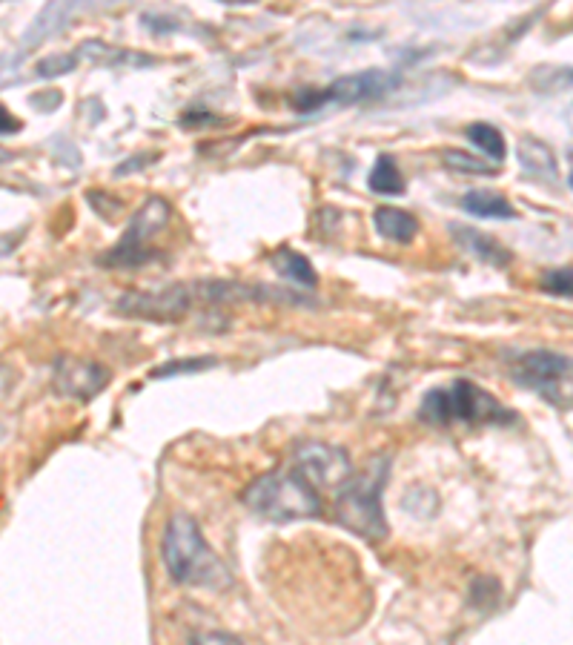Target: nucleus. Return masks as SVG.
I'll list each match as a JSON object with an SVG mask.
<instances>
[{
  "label": "nucleus",
  "mask_w": 573,
  "mask_h": 645,
  "mask_svg": "<svg viewBox=\"0 0 573 645\" xmlns=\"http://www.w3.org/2000/svg\"><path fill=\"white\" fill-rule=\"evenodd\" d=\"M161 557L178 585L210 588V591H224L233 585L230 568L218 559V554H213V548L207 545L198 522L190 514H175L167 522V531L161 539Z\"/></svg>",
  "instance_id": "nucleus-1"
},
{
  "label": "nucleus",
  "mask_w": 573,
  "mask_h": 645,
  "mask_svg": "<svg viewBox=\"0 0 573 645\" xmlns=\"http://www.w3.org/2000/svg\"><path fill=\"white\" fill-rule=\"evenodd\" d=\"M390 476V456H373L336 491V519L350 534L376 542L387 537L382 494Z\"/></svg>",
  "instance_id": "nucleus-2"
},
{
  "label": "nucleus",
  "mask_w": 573,
  "mask_h": 645,
  "mask_svg": "<svg viewBox=\"0 0 573 645\" xmlns=\"http://www.w3.org/2000/svg\"><path fill=\"white\" fill-rule=\"evenodd\" d=\"M241 502L253 514L264 516L270 522H293V519H310L321 514L319 491L307 479H301L293 468H278L253 479L244 488Z\"/></svg>",
  "instance_id": "nucleus-3"
},
{
  "label": "nucleus",
  "mask_w": 573,
  "mask_h": 645,
  "mask_svg": "<svg viewBox=\"0 0 573 645\" xmlns=\"http://www.w3.org/2000/svg\"><path fill=\"white\" fill-rule=\"evenodd\" d=\"M419 413L430 425H453V422L482 425V422H510L513 419V413L502 408L488 390H482L476 382H467V379H456L445 387L427 390Z\"/></svg>",
  "instance_id": "nucleus-4"
},
{
  "label": "nucleus",
  "mask_w": 573,
  "mask_h": 645,
  "mask_svg": "<svg viewBox=\"0 0 573 645\" xmlns=\"http://www.w3.org/2000/svg\"><path fill=\"white\" fill-rule=\"evenodd\" d=\"M170 215L172 207L167 198L149 195L147 201L132 215L127 233L118 238L107 253H101L98 264L109 267V270H135V267L149 264L152 258L158 256V250H152L149 244H152V238L170 224Z\"/></svg>",
  "instance_id": "nucleus-5"
},
{
  "label": "nucleus",
  "mask_w": 573,
  "mask_h": 645,
  "mask_svg": "<svg viewBox=\"0 0 573 645\" xmlns=\"http://www.w3.org/2000/svg\"><path fill=\"white\" fill-rule=\"evenodd\" d=\"M399 84V78L393 72H384V69H364L359 75H347L339 78L330 86H321V89H304L296 92L290 98V104L298 112H316L321 107H347V104H364V101H373V98H382L387 95L393 86Z\"/></svg>",
  "instance_id": "nucleus-6"
},
{
  "label": "nucleus",
  "mask_w": 573,
  "mask_h": 645,
  "mask_svg": "<svg viewBox=\"0 0 573 645\" xmlns=\"http://www.w3.org/2000/svg\"><path fill=\"white\" fill-rule=\"evenodd\" d=\"M287 468H293L301 479H307L316 491L319 488L339 491L353 473V462L339 445H327L319 439H304L290 451Z\"/></svg>",
  "instance_id": "nucleus-7"
},
{
  "label": "nucleus",
  "mask_w": 573,
  "mask_h": 645,
  "mask_svg": "<svg viewBox=\"0 0 573 645\" xmlns=\"http://www.w3.org/2000/svg\"><path fill=\"white\" fill-rule=\"evenodd\" d=\"M195 307V287L190 284H172L155 293H124L118 299V313L149 319V322H178Z\"/></svg>",
  "instance_id": "nucleus-8"
},
{
  "label": "nucleus",
  "mask_w": 573,
  "mask_h": 645,
  "mask_svg": "<svg viewBox=\"0 0 573 645\" xmlns=\"http://www.w3.org/2000/svg\"><path fill=\"white\" fill-rule=\"evenodd\" d=\"M573 362L562 353H553V350H528L516 359L513 365V379L522 387H531L539 390L542 396H548L556 402V393L559 385L565 379H571Z\"/></svg>",
  "instance_id": "nucleus-9"
},
{
  "label": "nucleus",
  "mask_w": 573,
  "mask_h": 645,
  "mask_svg": "<svg viewBox=\"0 0 573 645\" xmlns=\"http://www.w3.org/2000/svg\"><path fill=\"white\" fill-rule=\"evenodd\" d=\"M112 373L107 367L92 362V359H81V356H61L55 362V387L58 393H64L75 402H89L95 399L104 387L109 385Z\"/></svg>",
  "instance_id": "nucleus-10"
},
{
  "label": "nucleus",
  "mask_w": 573,
  "mask_h": 645,
  "mask_svg": "<svg viewBox=\"0 0 573 645\" xmlns=\"http://www.w3.org/2000/svg\"><path fill=\"white\" fill-rule=\"evenodd\" d=\"M453 230V238H456V244L467 250L470 256H476L479 261H485V264H493V267H508L510 264V250L508 247H502L496 238L485 236V233H479V230H473V227H462V224H453L450 227Z\"/></svg>",
  "instance_id": "nucleus-11"
},
{
  "label": "nucleus",
  "mask_w": 573,
  "mask_h": 645,
  "mask_svg": "<svg viewBox=\"0 0 573 645\" xmlns=\"http://www.w3.org/2000/svg\"><path fill=\"white\" fill-rule=\"evenodd\" d=\"M373 227L379 236L387 238V241H396V244H410L419 236V218L407 210H399V207H379L373 213Z\"/></svg>",
  "instance_id": "nucleus-12"
},
{
  "label": "nucleus",
  "mask_w": 573,
  "mask_h": 645,
  "mask_svg": "<svg viewBox=\"0 0 573 645\" xmlns=\"http://www.w3.org/2000/svg\"><path fill=\"white\" fill-rule=\"evenodd\" d=\"M462 210L470 215H479V218H499V221H510L516 218V210L510 207L508 198H502L499 193H490V190H470L462 195Z\"/></svg>",
  "instance_id": "nucleus-13"
},
{
  "label": "nucleus",
  "mask_w": 573,
  "mask_h": 645,
  "mask_svg": "<svg viewBox=\"0 0 573 645\" xmlns=\"http://www.w3.org/2000/svg\"><path fill=\"white\" fill-rule=\"evenodd\" d=\"M519 161L528 175L553 181L556 178V155L548 144L536 141V138H522L519 141Z\"/></svg>",
  "instance_id": "nucleus-14"
},
{
  "label": "nucleus",
  "mask_w": 573,
  "mask_h": 645,
  "mask_svg": "<svg viewBox=\"0 0 573 645\" xmlns=\"http://www.w3.org/2000/svg\"><path fill=\"white\" fill-rule=\"evenodd\" d=\"M270 264H273V270H276L281 279L287 281H296L301 287H316V267L310 264V258H304L296 250H278L276 256L270 258Z\"/></svg>",
  "instance_id": "nucleus-15"
},
{
  "label": "nucleus",
  "mask_w": 573,
  "mask_h": 645,
  "mask_svg": "<svg viewBox=\"0 0 573 645\" xmlns=\"http://www.w3.org/2000/svg\"><path fill=\"white\" fill-rule=\"evenodd\" d=\"M367 187L379 195H402L404 193V175L399 164L393 161V155H379L373 170L367 175Z\"/></svg>",
  "instance_id": "nucleus-16"
},
{
  "label": "nucleus",
  "mask_w": 573,
  "mask_h": 645,
  "mask_svg": "<svg viewBox=\"0 0 573 645\" xmlns=\"http://www.w3.org/2000/svg\"><path fill=\"white\" fill-rule=\"evenodd\" d=\"M467 141L473 144V147H479V150L490 155L493 161H505V155H508V144H505V135H502V129L493 127V124H470L467 127Z\"/></svg>",
  "instance_id": "nucleus-17"
},
{
  "label": "nucleus",
  "mask_w": 573,
  "mask_h": 645,
  "mask_svg": "<svg viewBox=\"0 0 573 645\" xmlns=\"http://www.w3.org/2000/svg\"><path fill=\"white\" fill-rule=\"evenodd\" d=\"M218 365L215 356H198V359H175V362H167V365L155 367L152 370V379H167V376H184V373H201L207 367Z\"/></svg>",
  "instance_id": "nucleus-18"
},
{
  "label": "nucleus",
  "mask_w": 573,
  "mask_h": 645,
  "mask_svg": "<svg viewBox=\"0 0 573 645\" xmlns=\"http://www.w3.org/2000/svg\"><path fill=\"white\" fill-rule=\"evenodd\" d=\"M533 84L539 86L542 92H548V95H553V92H559V89H568V86H573V66H559V69H536V75H533Z\"/></svg>",
  "instance_id": "nucleus-19"
},
{
  "label": "nucleus",
  "mask_w": 573,
  "mask_h": 645,
  "mask_svg": "<svg viewBox=\"0 0 573 645\" xmlns=\"http://www.w3.org/2000/svg\"><path fill=\"white\" fill-rule=\"evenodd\" d=\"M539 287L551 296H562V299H573V267H556L548 270Z\"/></svg>",
  "instance_id": "nucleus-20"
},
{
  "label": "nucleus",
  "mask_w": 573,
  "mask_h": 645,
  "mask_svg": "<svg viewBox=\"0 0 573 645\" xmlns=\"http://www.w3.org/2000/svg\"><path fill=\"white\" fill-rule=\"evenodd\" d=\"M445 164L450 170L470 172V175H493V172H496V167H490L482 158H473V155H467V152L462 150H447Z\"/></svg>",
  "instance_id": "nucleus-21"
},
{
  "label": "nucleus",
  "mask_w": 573,
  "mask_h": 645,
  "mask_svg": "<svg viewBox=\"0 0 573 645\" xmlns=\"http://www.w3.org/2000/svg\"><path fill=\"white\" fill-rule=\"evenodd\" d=\"M496 597H499V582L490 580V577H476L473 585H470V602L476 608H490L496 605Z\"/></svg>",
  "instance_id": "nucleus-22"
},
{
  "label": "nucleus",
  "mask_w": 573,
  "mask_h": 645,
  "mask_svg": "<svg viewBox=\"0 0 573 645\" xmlns=\"http://www.w3.org/2000/svg\"><path fill=\"white\" fill-rule=\"evenodd\" d=\"M78 66V55H49L38 64V75L41 78H55V75H66Z\"/></svg>",
  "instance_id": "nucleus-23"
},
{
  "label": "nucleus",
  "mask_w": 573,
  "mask_h": 645,
  "mask_svg": "<svg viewBox=\"0 0 573 645\" xmlns=\"http://www.w3.org/2000/svg\"><path fill=\"white\" fill-rule=\"evenodd\" d=\"M187 645H244L238 637L227 634V631H204V634H195Z\"/></svg>",
  "instance_id": "nucleus-24"
},
{
  "label": "nucleus",
  "mask_w": 573,
  "mask_h": 645,
  "mask_svg": "<svg viewBox=\"0 0 573 645\" xmlns=\"http://www.w3.org/2000/svg\"><path fill=\"white\" fill-rule=\"evenodd\" d=\"M21 129V121L9 112L6 107H0V135H12V132H18Z\"/></svg>",
  "instance_id": "nucleus-25"
},
{
  "label": "nucleus",
  "mask_w": 573,
  "mask_h": 645,
  "mask_svg": "<svg viewBox=\"0 0 573 645\" xmlns=\"http://www.w3.org/2000/svg\"><path fill=\"white\" fill-rule=\"evenodd\" d=\"M23 241V233H0V258L9 256Z\"/></svg>",
  "instance_id": "nucleus-26"
},
{
  "label": "nucleus",
  "mask_w": 573,
  "mask_h": 645,
  "mask_svg": "<svg viewBox=\"0 0 573 645\" xmlns=\"http://www.w3.org/2000/svg\"><path fill=\"white\" fill-rule=\"evenodd\" d=\"M568 187H571V190H573V170H571V175H568Z\"/></svg>",
  "instance_id": "nucleus-27"
}]
</instances>
